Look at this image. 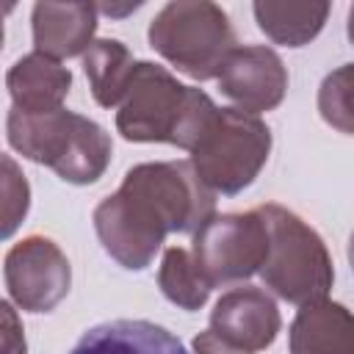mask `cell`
Masks as SVG:
<instances>
[{
  "instance_id": "18",
  "label": "cell",
  "mask_w": 354,
  "mask_h": 354,
  "mask_svg": "<svg viewBox=\"0 0 354 354\" xmlns=\"http://www.w3.org/2000/svg\"><path fill=\"white\" fill-rule=\"evenodd\" d=\"M318 111L326 124L354 133V64L329 72L318 88Z\"/></svg>"
},
{
  "instance_id": "10",
  "label": "cell",
  "mask_w": 354,
  "mask_h": 354,
  "mask_svg": "<svg viewBox=\"0 0 354 354\" xmlns=\"http://www.w3.org/2000/svg\"><path fill=\"white\" fill-rule=\"evenodd\" d=\"M279 310L274 299L260 288L227 290L210 315V329L243 351H260L274 343L279 332Z\"/></svg>"
},
{
  "instance_id": "9",
  "label": "cell",
  "mask_w": 354,
  "mask_h": 354,
  "mask_svg": "<svg viewBox=\"0 0 354 354\" xmlns=\"http://www.w3.org/2000/svg\"><path fill=\"white\" fill-rule=\"evenodd\" d=\"M221 91L246 113L271 111L282 102L288 88V72L282 58L271 47H235L218 72Z\"/></svg>"
},
{
  "instance_id": "20",
  "label": "cell",
  "mask_w": 354,
  "mask_h": 354,
  "mask_svg": "<svg viewBox=\"0 0 354 354\" xmlns=\"http://www.w3.org/2000/svg\"><path fill=\"white\" fill-rule=\"evenodd\" d=\"M0 313H3V354H25V335H22L14 307L3 301Z\"/></svg>"
},
{
  "instance_id": "15",
  "label": "cell",
  "mask_w": 354,
  "mask_h": 354,
  "mask_svg": "<svg viewBox=\"0 0 354 354\" xmlns=\"http://www.w3.org/2000/svg\"><path fill=\"white\" fill-rule=\"evenodd\" d=\"M83 69L91 83V94L102 108H113L124 100L136 61L119 39H100L83 55Z\"/></svg>"
},
{
  "instance_id": "16",
  "label": "cell",
  "mask_w": 354,
  "mask_h": 354,
  "mask_svg": "<svg viewBox=\"0 0 354 354\" xmlns=\"http://www.w3.org/2000/svg\"><path fill=\"white\" fill-rule=\"evenodd\" d=\"M260 30L288 47H301L318 36L326 22V3H254L252 6Z\"/></svg>"
},
{
  "instance_id": "2",
  "label": "cell",
  "mask_w": 354,
  "mask_h": 354,
  "mask_svg": "<svg viewBox=\"0 0 354 354\" xmlns=\"http://www.w3.org/2000/svg\"><path fill=\"white\" fill-rule=\"evenodd\" d=\"M8 144L28 160L50 166L61 180L86 185L100 180L111 160L108 133L66 108L47 113H25L11 105L6 116Z\"/></svg>"
},
{
  "instance_id": "21",
  "label": "cell",
  "mask_w": 354,
  "mask_h": 354,
  "mask_svg": "<svg viewBox=\"0 0 354 354\" xmlns=\"http://www.w3.org/2000/svg\"><path fill=\"white\" fill-rule=\"evenodd\" d=\"M194 354H249V351L235 348L232 343L221 340L213 329H207V332L196 335V340H194Z\"/></svg>"
},
{
  "instance_id": "5",
  "label": "cell",
  "mask_w": 354,
  "mask_h": 354,
  "mask_svg": "<svg viewBox=\"0 0 354 354\" xmlns=\"http://www.w3.org/2000/svg\"><path fill=\"white\" fill-rule=\"evenodd\" d=\"M268 149L271 130L257 113H246L241 108H218L216 122L191 152V163L210 191L232 196L252 185L268 160Z\"/></svg>"
},
{
  "instance_id": "6",
  "label": "cell",
  "mask_w": 354,
  "mask_h": 354,
  "mask_svg": "<svg viewBox=\"0 0 354 354\" xmlns=\"http://www.w3.org/2000/svg\"><path fill=\"white\" fill-rule=\"evenodd\" d=\"M194 260L210 288L257 274L268 260V227L260 210L213 216L194 232Z\"/></svg>"
},
{
  "instance_id": "11",
  "label": "cell",
  "mask_w": 354,
  "mask_h": 354,
  "mask_svg": "<svg viewBox=\"0 0 354 354\" xmlns=\"http://www.w3.org/2000/svg\"><path fill=\"white\" fill-rule=\"evenodd\" d=\"M97 28L94 3H36L33 6V44L39 53L61 61L91 47Z\"/></svg>"
},
{
  "instance_id": "17",
  "label": "cell",
  "mask_w": 354,
  "mask_h": 354,
  "mask_svg": "<svg viewBox=\"0 0 354 354\" xmlns=\"http://www.w3.org/2000/svg\"><path fill=\"white\" fill-rule=\"evenodd\" d=\"M158 282H160L163 296L183 310H199L213 290L205 274L199 271L194 254L180 246L166 249L160 271H158Z\"/></svg>"
},
{
  "instance_id": "7",
  "label": "cell",
  "mask_w": 354,
  "mask_h": 354,
  "mask_svg": "<svg viewBox=\"0 0 354 354\" xmlns=\"http://www.w3.org/2000/svg\"><path fill=\"white\" fill-rule=\"evenodd\" d=\"M188 86L177 83L163 66L136 61L124 100L119 102L116 127L127 141H169L174 144L183 119Z\"/></svg>"
},
{
  "instance_id": "8",
  "label": "cell",
  "mask_w": 354,
  "mask_h": 354,
  "mask_svg": "<svg viewBox=\"0 0 354 354\" xmlns=\"http://www.w3.org/2000/svg\"><path fill=\"white\" fill-rule=\"evenodd\" d=\"M3 277L8 296L30 313H47L69 293V260L41 235H30L8 249Z\"/></svg>"
},
{
  "instance_id": "3",
  "label": "cell",
  "mask_w": 354,
  "mask_h": 354,
  "mask_svg": "<svg viewBox=\"0 0 354 354\" xmlns=\"http://www.w3.org/2000/svg\"><path fill=\"white\" fill-rule=\"evenodd\" d=\"M257 210L268 227V260L260 268L266 288L293 304L324 299L335 271L321 235L282 205H263Z\"/></svg>"
},
{
  "instance_id": "22",
  "label": "cell",
  "mask_w": 354,
  "mask_h": 354,
  "mask_svg": "<svg viewBox=\"0 0 354 354\" xmlns=\"http://www.w3.org/2000/svg\"><path fill=\"white\" fill-rule=\"evenodd\" d=\"M348 39L354 41V6H351V11H348Z\"/></svg>"
},
{
  "instance_id": "13",
  "label": "cell",
  "mask_w": 354,
  "mask_h": 354,
  "mask_svg": "<svg viewBox=\"0 0 354 354\" xmlns=\"http://www.w3.org/2000/svg\"><path fill=\"white\" fill-rule=\"evenodd\" d=\"M6 86L14 100V108L25 113H47L64 108L61 102L69 94L72 75L61 61L33 50L8 69Z\"/></svg>"
},
{
  "instance_id": "1",
  "label": "cell",
  "mask_w": 354,
  "mask_h": 354,
  "mask_svg": "<svg viewBox=\"0 0 354 354\" xmlns=\"http://www.w3.org/2000/svg\"><path fill=\"white\" fill-rule=\"evenodd\" d=\"M213 194L191 160L141 163L97 205L94 230L119 266L141 271L169 232H199L213 218Z\"/></svg>"
},
{
  "instance_id": "4",
  "label": "cell",
  "mask_w": 354,
  "mask_h": 354,
  "mask_svg": "<svg viewBox=\"0 0 354 354\" xmlns=\"http://www.w3.org/2000/svg\"><path fill=\"white\" fill-rule=\"evenodd\" d=\"M149 44L188 77L210 80L235 50V33L216 3H169L149 25Z\"/></svg>"
},
{
  "instance_id": "14",
  "label": "cell",
  "mask_w": 354,
  "mask_h": 354,
  "mask_svg": "<svg viewBox=\"0 0 354 354\" xmlns=\"http://www.w3.org/2000/svg\"><path fill=\"white\" fill-rule=\"evenodd\" d=\"M290 354H354V315L326 299L301 304L290 324Z\"/></svg>"
},
{
  "instance_id": "23",
  "label": "cell",
  "mask_w": 354,
  "mask_h": 354,
  "mask_svg": "<svg viewBox=\"0 0 354 354\" xmlns=\"http://www.w3.org/2000/svg\"><path fill=\"white\" fill-rule=\"evenodd\" d=\"M348 260H351V268H354V232H351V241H348Z\"/></svg>"
},
{
  "instance_id": "19",
  "label": "cell",
  "mask_w": 354,
  "mask_h": 354,
  "mask_svg": "<svg viewBox=\"0 0 354 354\" xmlns=\"http://www.w3.org/2000/svg\"><path fill=\"white\" fill-rule=\"evenodd\" d=\"M28 199H30V188L25 174L17 169L11 155H3V238H11V232L25 218Z\"/></svg>"
},
{
  "instance_id": "12",
  "label": "cell",
  "mask_w": 354,
  "mask_h": 354,
  "mask_svg": "<svg viewBox=\"0 0 354 354\" xmlns=\"http://www.w3.org/2000/svg\"><path fill=\"white\" fill-rule=\"evenodd\" d=\"M69 354H188L180 337L144 318L105 321L83 332Z\"/></svg>"
}]
</instances>
